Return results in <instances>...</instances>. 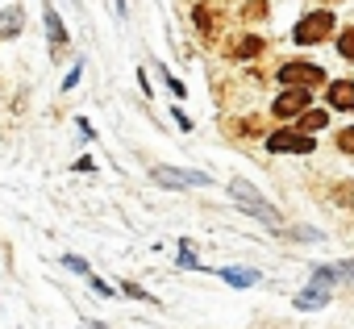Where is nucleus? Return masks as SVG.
<instances>
[{
  "label": "nucleus",
  "mask_w": 354,
  "mask_h": 329,
  "mask_svg": "<svg viewBox=\"0 0 354 329\" xmlns=\"http://www.w3.org/2000/svg\"><path fill=\"white\" fill-rule=\"evenodd\" d=\"M254 55H263V38H242V42H234V59H254Z\"/></svg>",
  "instance_id": "obj_10"
},
{
  "label": "nucleus",
  "mask_w": 354,
  "mask_h": 329,
  "mask_svg": "<svg viewBox=\"0 0 354 329\" xmlns=\"http://www.w3.org/2000/svg\"><path fill=\"white\" fill-rule=\"evenodd\" d=\"M329 34H333V13H329V9L308 13V17L296 26V42H308V46H313V42H325Z\"/></svg>",
  "instance_id": "obj_3"
},
{
  "label": "nucleus",
  "mask_w": 354,
  "mask_h": 329,
  "mask_svg": "<svg viewBox=\"0 0 354 329\" xmlns=\"http://www.w3.org/2000/svg\"><path fill=\"white\" fill-rule=\"evenodd\" d=\"M46 34H50V42H55V46H63V42H67V30H63V21H59V13H55V9H46Z\"/></svg>",
  "instance_id": "obj_12"
},
{
  "label": "nucleus",
  "mask_w": 354,
  "mask_h": 329,
  "mask_svg": "<svg viewBox=\"0 0 354 329\" xmlns=\"http://www.w3.org/2000/svg\"><path fill=\"white\" fill-rule=\"evenodd\" d=\"M325 125H329V113H321V109H304L300 113V129L313 133V129H325Z\"/></svg>",
  "instance_id": "obj_11"
},
{
  "label": "nucleus",
  "mask_w": 354,
  "mask_h": 329,
  "mask_svg": "<svg viewBox=\"0 0 354 329\" xmlns=\"http://www.w3.org/2000/svg\"><path fill=\"white\" fill-rule=\"evenodd\" d=\"M267 146H271L275 154H308V150H313V138H304V133H296V129H279V133L267 138Z\"/></svg>",
  "instance_id": "obj_4"
},
{
  "label": "nucleus",
  "mask_w": 354,
  "mask_h": 329,
  "mask_svg": "<svg viewBox=\"0 0 354 329\" xmlns=\"http://www.w3.org/2000/svg\"><path fill=\"white\" fill-rule=\"evenodd\" d=\"M242 13H246V17H250V21H259V17H263V13H267V5H263V0H250V5H246V9H242Z\"/></svg>",
  "instance_id": "obj_14"
},
{
  "label": "nucleus",
  "mask_w": 354,
  "mask_h": 329,
  "mask_svg": "<svg viewBox=\"0 0 354 329\" xmlns=\"http://www.w3.org/2000/svg\"><path fill=\"white\" fill-rule=\"evenodd\" d=\"M154 180L167 184V188H201V184H209L205 171H171V167H154Z\"/></svg>",
  "instance_id": "obj_5"
},
{
  "label": "nucleus",
  "mask_w": 354,
  "mask_h": 329,
  "mask_svg": "<svg viewBox=\"0 0 354 329\" xmlns=\"http://www.w3.org/2000/svg\"><path fill=\"white\" fill-rule=\"evenodd\" d=\"M337 146H342V150H354V129H342V133H337Z\"/></svg>",
  "instance_id": "obj_16"
},
{
  "label": "nucleus",
  "mask_w": 354,
  "mask_h": 329,
  "mask_svg": "<svg viewBox=\"0 0 354 329\" xmlns=\"http://www.w3.org/2000/svg\"><path fill=\"white\" fill-rule=\"evenodd\" d=\"M230 196L238 200L242 213H250V217H259V221H267V225H279V213L267 205V196H263L250 180H230Z\"/></svg>",
  "instance_id": "obj_2"
},
{
  "label": "nucleus",
  "mask_w": 354,
  "mask_h": 329,
  "mask_svg": "<svg viewBox=\"0 0 354 329\" xmlns=\"http://www.w3.org/2000/svg\"><path fill=\"white\" fill-rule=\"evenodd\" d=\"M125 296H138V300H150V296H146V292H142L138 283H125Z\"/></svg>",
  "instance_id": "obj_19"
},
{
  "label": "nucleus",
  "mask_w": 354,
  "mask_h": 329,
  "mask_svg": "<svg viewBox=\"0 0 354 329\" xmlns=\"http://www.w3.org/2000/svg\"><path fill=\"white\" fill-rule=\"evenodd\" d=\"M304 109H308V88H288L275 100V117H300Z\"/></svg>",
  "instance_id": "obj_7"
},
{
  "label": "nucleus",
  "mask_w": 354,
  "mask_h": 329,
  "mask_svg": "<svg viewBox=\"0 0 354 329\" xmlns=\"http://www.w3.org/2000/svg\"><path fill=\"white\" fill-rule=\"evenodd\" d=\"M342 279H354V263H342V267H317V275L308 279V288L296 296V308H321L325 300H329V292H333V283H342Z\"/></svg>",
  "instance_id": "obj_1"
},
{
  "label": "nucleus",
  "mask_w": 354,
  "mask_h": 329,
  "mask_svg": "<svg viewBox=\"0 0 354 329\" xmlns=\"http://www.w3.org/2000/svg\"><path fill=\"white\" fill-rule=\"evenodd\" d=\"M337 50H342V59H354V30H346L337 38Z\"/></svg>",
  "instance_id": "obj_13"
},
{
  "label": "nucleus",
  "mask_w": 354,
  "mask_h": 329,
  "mask_svg": "<svg viewBox=\"0 0 354 329\" xmlns=\"http://www.w3.org/2000/svg\"><path fill=\"white\" fill-rule=\"evenodd\" d=\"M75 84H80V67H71V75H67V79H63V88H67V92H71V88H75Z\"/></svg>",
  "instance_id": "obj_17"
},
{
  "label": "nucleus",
  "mask_w": 354,
  "mask_h": 329,
  "mask_svg": "<svg viewBox=\"0 0 354 329\" xmlns=\"http://www.w3.org/2000/svg\"><path fill=\"white\" fill-rule=\"evenodd\" d=\"M329 104L342 109V113H350V109H354V84H346V79L329 84Z\"/></svg>",
  "instance_id": "obj_8"
},
{
  "label": "nucleus",
  "mask_w": 354,
  "mask_h": 329,
  "mask_svg": "<svg viewBox=\"0 0 354 329\" xmlns=\"http://www.w3.org/2000/svg\"><path fill=\"white\" fill-rule=\"evenodd\" d=\"M279 79L292 84V88H313V84H321V67H313V63H288L279 71Z\"/></svg>",
  "instance_id": "obj_6"
},
{
  "label": "nucleus",
  "mask_w": 354,
  "mask_h": 329,
  "mask_svg": "<svg viewBox=\"0 0 354 329\" xmlns=\"http://www.w3.org/2000/svg\"><path fill=\"white\" fill-rule=\"evenodd\" d=\"M67 267H71V271H80V275L88 271V263H84V258H71V254H67Z\"/></svg>",
  "instance_id": "obj_18"
},
{
  "label": "nucleus",
  "mask_w": 354,
  "mask_h": 329,
  "mask_svg": "<svg viewBox=\"0 0 354 329\" xmlns=\"http://www.w3.org/2000/svg\"><path fill=\"white\" fill-rule=\"evenodd\" d=\"M196 26H201V30H205V38H209V34H213V17H209V13H205V9H196Z\"/></svg>",
  "instance_id": "obj_15"
},
{
  "label": "nucleus",
  "mask_w": 354,
  "mask_h": 329,
  "mask_svg": "<svg viewBox=\"0 0 354 329\" xmlns=\"http://www.w3.org/2000/svg\"><path fill=\"white\" fill-rule=\"evenodd\" d=\"M221 279H225V283H238V288H250V283H259V271H246V267H225V271H221Z\"/></svg>",
  "instance_id": "obj_9"
}]
</instances>
